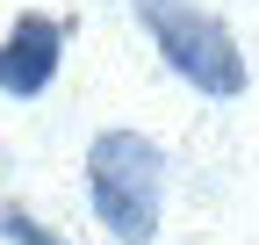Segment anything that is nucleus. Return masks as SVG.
<instances>
[{"instance_id":"7ed1b4c3","label":"nucleus","mask_w":259,"mask_h":245,"mask_svg":"<svg viewBox=\"0 0 259 245\" xmlns=\"http://www.w3.org/2000/svg\"><path fill=\"white\" fill-rule=\"evenodd\" d=\"M58 58H65V22L58 15H15L8 36H0V94L36 101L58 79Z\"/></svg>"},{"instance_id":"f257e3e1","label":"nucleus","mask_w":259,"mask_h":245,"mask_svg":"<svg viewBox=\"0 0 259 245\" xmlns=\"http://www.w3.org/2000/svg\"><path fill=\"white\" fill-rule=\"evenodd\" d=\"M158 195H166V151L151 137L101 130L87 144V202L115 245H144L158 231Z\"/></svg>"},{"instance_id":"20e7f679","label":"nucleus","mask_w":259,"mask_h":245,"mask_svg":"<svg viewBox=\"0 0 259 245\" xmlns=\"http://www.w3.org/2000/svg\"><path fill=\"white\" fill-rule=\"evenodd\" d=\"M0 238H8V245H65L58 231H44L36 217H29L22 202H0Z\"/></svg>"},{"instance_id":"f03ea898","label":"nucleus","mask_w":259,"mask_h":245,"mask_svg":"<svg viewBox=\"0 0 259 245\" xmlns=\"http://www.w3.org/2000/svg\"><path fill=\"white\" fill-rule=\"evenodd\" d=\"M137 22L158 44V58L194 94H209V101H238L245 94V51L209 8H194V0H137Z\"/></svg>"}]
</instances>
